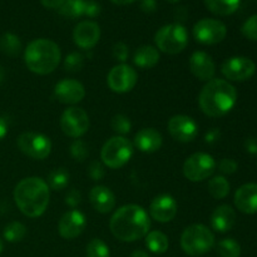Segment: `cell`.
Returning <instances> with one entry per match:
<instances>
[{
	"label": "cell",
	"instance_id": "26",
	"mask_svg": "<svg viewBox=\"0 0 257 257\" xmlns=\"http://www.w3.org/2000/svg\"><path fill=\"white\" fill-rule=\"evenodd\" d=\"M146 246L153 253H165L168 250V237L161 231H151L146 235Z\"/></svg>",
	"mask_w": 257,
	"mask_h": 257
},
{
	"label": "cell",
	"instance_id": "7",
	"mask_svg": "<svg viewBox=\"0 0 257 257\" xmlns=\"http://www.w3.org/2000/svg\"><path fill=\"white\" fill-rule=\"evenodd\" d=\"M133 156V145L123 136H115L104 143L100 151V160L104 166L112 170L123 167Z\"/></svg>",
	"mask_w": 257,
	"mask_h": 257
},
{
	"label": "cell",
	"instance_id": "1",
	"mask_svg": "<svg viewBox=\"0 0 257 257\" xmlns=\"http://www.w3.org/2000/svg\"><path fill=\"white\" fill-rule=\"evenodd\" d=\"M151 220L147 211L138 205H124L118 208L109 221L112 235L123 242H133L150 232Z\"/></svg>",
	"mask_w": 257,
	"mask_h": 257
},
{
	"label": "cell",
	"instance_id": "23",
	"mask_svg": "<svg viewBox=\"0 0 257 257\" xmlns=\"http://www.w3.org/2000/svg\"><path fill=\"white\" fill-rule=\"evenodd\" d=\"M89 201L99 213L110 212L115 206L114 193L105 186H94L89 192Z\"/></svg>",
	"mask_w": 257,
	"mask_h": 257
},
{
	"label": "cell",
	"instance_id": "6",
	"mask_svg": "<svg viewBox=\"0 0 257 257\" xmlns=\"http://www.w3.org/2000/svg\"><path fill=\"white\" fill-rule=\"evenodd\" d=\"M155 43L158 49L166 54H178L187 47L188 33L183 25L172 23L157 30L155 35Z\"/></svg>",
	"mask_w": 257,
	"mask_h": 257
},
{
	"label": "cell",
	"instance_id": "29",
	"mask_svg": "<svg viewBox=\"0 0 257 257\" xmlns=\"http://www.w3.org/2000/svg\"><path fill=\"white\" fill-rule=\"evenodd\" d=\"M69 178L70 175L65 168H54V170H52L48 173L47 183L49 186V188H52V190L62 191L68 186Z\"/></svg>",
	"mask_w": 257,
	"mask_h": 257
},
{
	"label": "cell",
	"instance_id": "18",
	"mask_svg": "<svg viewBox=\"0 0 257 257\" xmlns=\"http://www.w3.org/2000/svg\"><path fill=\"white\" fill-rule=\"evenodd\" d=\"M100 38V28L97 23L85 20L79 23L73 32V40L75 45L82 49H92L98 44Z\"/></svg>",
	"mask_w": 257,
	"mask_h": 257
},
{
	"label": "cell",
	"instance_id": "34",
	"mask_svg": "<svg viewBox=\"0 0 257 257\" xmlns=\"http://www.w3.org/2000/svg\"><path fill=\"white\" fill-rule=\"evenodd\" d=\"M110 127L114 132L118 135H128L132 130V123H131L130 118L125 117L124 114H115L110 120Z\"/></svg>",
	"mask_w": 257,
	"mask_h": 257
},
{
	"label": "cell",
	"instance_id": "37",
	"mask_svg": "<svg viewBox=\"0 0 257 257\" xmlns=\"http://www.w3.org/2000/svg\"><path fill=\"white\" fill-rule=\"evenodd\" d=\"M241 33L248 40L257 42V14L250 17L243 23L242 28H241Z\"/></svg>",
	"mask_w": 257,
	"mask_h": 257
},
{
	"label": "cell",
	"instance_id": "10",
	"mask_svg": "<svg viewBox=\"0 0 257 257\" xmlns=\"http://www.w3.org/2000/svg\"><path fill=\"white\" fill-rule=\"evenodd\" d=\"M227 35V28L221 20L205 18L193 27V37L202 45H215L222 42Z\"/></svg>",
	"mask_w": 257,
	"mask_h": 257
},
{
	"label": "cell",
	"instance_id": "28",
	"mask_svg": "<svg viewBox=\"0 0 257 257\" xmlns=\"http://www.w3.org/2000/svg\"><path fill=\"white\" fill-rule=\"evenodd\" d=\"M0 50L9 57H18L22 52V42L13 33H5L0 37Z\"/></svg>",
	"mask_w": 257,
	"mask_h": 257
},
{
	"label": "cell",
	"instance_id": "27",
	"mask_svg": "<svg viewBox=\"0 0 257 257\" xmlns=\"http://www.w3.org/2000/svg\"><path fill=\"white\" fill-rule=\"evenodd\" d=\"M208 192L216 200H223L230 193V182L223 176H215L208 181Z\"/></svg>",
	"mask_w": 257,
	"mask_h": 257
},
{
	"label": "cell",
	"instance_id": "9",
	"mask_svg": "<svg viewBox=\"0 0 257 257\" xmlns=\"http://www.w3.org/2000/svg\"><path fill=\"white\" fill-rule=\"evenodd\" d=\"M19 150L33 160H45L52 152V142L47 136L37 132H24L18 137Z\"/></svg>",
	"mask_w": 257,
	"mask_h": 257
},
{
	"label": "cell",
	"instance_id": "22",
	"mask_svg": "<svg viewBox=\"0 0 257 257\" xmlns=\"http://www.w3.org/2000/svg\"><path fill=\"white\" fill-rule=\"evenodd\" d=\"M236 223V212L230 205H220L211 215V227L220 233L232 230Z\"/></svg>",
	"mask_w": 257,
	"mask_h": 257
},
{
	"label": "cell",
	"instance_id": "11",
	"mask_svg": "<svg viewBox=\"0 0 257 257\" xmlns=\"http://www.w3.org/2000/svg\"><path fill=\"white\" fill-rule=\"evenodd\" d=\"M60 130L70 138H80L89 130V117L82 108L70 107L60 117Z\"/></svg>",
	"mask_w": 257,
	"mask_h": 257
},
{
	"label": "cell",
	"instance_id": "4",
	"mask_svg": "<svg viewBox=\"0 0 257 257\" xmlns=\"http://www.w3.org/2000/svg\"><path fill=\"white\" fill-rule=\"evenodd\" d=\"M62 60V53L57 43L50 39H35L28 44L24 52L25 65L30 72L47 75L54 72Z\"/></svg>",
	"mask_w": 257,
	"mask_h": 257
},
{
	"label": "cell",
	"instance_id": "21",
	"mask_svg": "<svg viewBox=\"0 0 257 257\" xmlns=\"http://www.w3.org/2000/svg\"><path fill=\"white\" fill-rule=\"evenodd\" d=\"M162 143V135L155 128H143L135 136V146L143 153L157 152Z\"/></svg>",
	"mask_w": 257,
	"mask_h": 257
},
{
	"label": "cell",
	"instance_id": "24",
	"mask_svg": "<svg viewBox=\"0 0 257 257\" xmlns=\"http://www.w3.org/2000/svg\"><path fill=\"white\" fill-rule=\"evenodd\" d=\"M133 62L142 69H150V68L156 67L160 62V52L157 48L152 45H142L136 49Z\"/></svg>",
	"mask_w": 257,
	"mask_h": 257
},
{
	"label": "cell",
	"instance_id": "12",
	"mask_svg": "<svg viewBox=\"0 0 257 257\" xmlns=\"http://www.w3.org/2000/svg\"><path fill=\"white\" fill-rule=\"evenodd\" d=\"M137 80L138 74L136 69L124 63L113 67L107 75L108 87L112 92L118 94L131 92L137 84Z\"/></svg>",
	"mask_w": 257,
	"mask_h": 257
},
{
	"label": "cell",
	"instance_id": "33",
	"mask_svg": "<svg viewBox=\"0 0 257 257\" xmlns=\"http://www.w3.org/2000/svg\"><path fill=\"white\" fill-rule=\"evenodd\" d=\"M109 247L104 241L93 238L87 245V257H109Z\"/></svg>",
	"mask_w": 257,
	"mask_h": 257
},
{
	"label": "cell",
	"instance_id": "30",
	"mask_svg": "<svg viewBox=\"0 0 257 257\" xmlns=\"http://www.w3.org/2000/svg\"><path fill=\"white\" fill-rule=\"evenodd\" d=\"M85 3L87 0H64L62 7L59 8L60 14L68 18H79L84 15Z\"/></svg>",
	"mask_w": 257,
	"mask_h": 257
},
{
	"label": "cell",
	"instance_id": "45",
	"mask_svg": "<svg viewBox=\"0 0 257 257\" xmlns=\"http://www.w3.org/2000/svg\"><path fill=\"white\" fill-rule=\"evenodd\" d=\"M245 148L250 155H257V138L250 137L245 141Z\"/></svg>",
	"mask_w": 257,
	"mask_h": 257
},
{
	"label": "cell",
	"instance_id": "32",
	"mask_svg": "<svg viewBox=\"0 0 257 257\" xmlns=\"http://www.w3.org/2000/svg\"><path fill=\"white\" fill-rule=\"evenodd\" d=\"M27 236V227L22 222H10L4 228V238L8 242H19Z\"/></svg>",
	"mask_w": 257,
	"mask_h": 257
},
{
	"label": "cell",
	"instance_id": "41",
	"mask_svg": "<svg viewBox=\"0 0 257 257\" xmlns=\"http://www.w3.org/2000/svg\"><path fill=\"white\" fill-rule=\"evenodd\" d=\"M80 202H82V193H80V191H78L77 188H72L67 193V196H65V203L74 208L78 205H80Z\"/></svg>",
	"mask_w": 257,
	"mask_h": 257
},
{
	"label": "cell",
	"instance_id": "46",
	"mask_svg": "<svg viewBox=\"0 0 257 257\" xmlns=\"http://www.w3.org/2000/svg\"><path fill=\"white\" fill-rule=\"evenodd\" d=\"M43 7L48 8V9H59L64 0H40Z\"/></svg>",
	"mask_w": 257,
	"mask_h": 257
},
{
	"label": "cell",
	"instance_id": "19",
	"mask_svg": "<svg viewBox=\"0 0 257 257\" xmlns=\"http://www.w3.org/2000/svg\"><path fill=\"white\" fill-rule=\"evenodd\" d=\"M190 70L197 79L208 80L213 79L216 73V64L212 57L206 52H195L190 58Z\"/></svg>",
	"mask_w": 257,
	"mask_h": 257
},
{
	"label": "cell",
	"instance_id": "15",
	"mask_svg": "<svg viewBox=\"0 0 257 257\" xmlns=\"http://www.w3.org/2000/svg\"><path fill=\"white\" fill-rule=\"evenodd\" d=\"M177 201L167 193L155 197L150 205L151 217L161 223H167L172 221L177 215Z\"/></svg>",
	"mask_w": 257,
	"mask_h": 257
},
{
	"label": "cell",
	"instance_id": "36",
	"mask_svg": "<svg viewBox=\"0 0 257 257\" xmlns=\"http://www.w3.org/2000/svg\"><path fill=\"white\" fill-rule=\"evenodd\" d=\"M70 155H72V157L74 158L75 161L83 162L84 160H87L88 155H89V151H88L87 145H85L82 140L77 138V140L70 145Z\"/></svg>",
	"mask_w": 257,
	"mask_h": 257
},
{
	"label": "cell",
	"instance_id": "35",
	"mask_svg": "<svg viewBox=\"0 0 257 257\" xmlns=\"http://www.w3.org/2000/svg\"><path fill=\"white\" fill-rule=\"evenodd\" d=\"M84 65V57L80 53L73 52L68 54L64 59V69L70 73H77L82 70Z\"/></svg>",
	"mask_w": 257,
	"mask_h": 257
},
{
	"label": "cell",
	"instance_id": "20",
	"mask_svg": "<svg viewBox=\"0 0 257 257\" xmlns=\"http://www.w3.org/2000/svg\"><path fill=\"white\" fill-rule=\"evenodd\" d=\"M235 206L246 215L257 213V183H245L235 193Z\"/></svg>",
	"mask_w": 257,
	"mask_h": 257
},
{
	"label": "cell",
	"instance_id": "50",
	"mask_svg": "<svg viewBox=\"0 0 257 257\" xmlns=\"http://www.w3.org/2000/svg\"><path fill=\"white\" fill-rule=\"evenodd\" d=\"M4 74H5V73H4V68L0 67V83H2L3 79H4Z\"/></svg>",
	"mask_w": 257,
	"mask_h": 257
},
{
	"label": "cell",
	"instance_id": "48",
	"mask_svg": "<svg viewBox=\"0 0 257 257\" xmlns=\"http://www.w3.org/2000/svg\"><path fill=\"white\" fill-rule=\"evenodd\" d=\"M131 257H151V256L148 255L147 252H145V251L136 250L135 252H132V255H131Z\"/></svg>",
	"mask_w": 257,
	"mask_h": 257
},
{
	"label": "cell",
	"instance_id": "42",
	"mask_svg": "<svg viewBox=\"0 0 257 257\" xmlns=\"http://www.w3.org/2000/svg\"><path fill=\"white\" fill-rule=\"evenodd\" d=\"M100 14V5L95 0H87L85 3L84 15L89 18H95Z\"/></svg>",
	"mask_w": 257,
	"mask_h": 257
},
{
	"label": "cell",
	"instance_id": "25",
	"mask_svg": "<svg viewBox=\"0 0 257 257\" xmlns=\"http://www.w3.org/2000/svg\"><path fill=\"white\" fill-rule=\"evenodd\" d=\"M241 0H205V5L212 14L227 17L237 12Z\"/></svg>",
	"mask_w": 257,
	"mask_h": 257
},
{
	"label": "cell",
	"instance_id": "44",
	"mask_svg": "<svg viewBox=\"0 0 257 257\" xmlns=\"http://www.w3.org/2000/svg\"><path fill=\"white\" fill-rule=\"evenodd\" d=\"M157 8V2L156 0H141V9L145 13H153Z\"/></svg>",
	"mask_w": 257,
	"mask_h": 257
},
{
	"label": "cell",
	"instance_id": "8",
	"mask_svg": "<svg viewBox=\"0 0 257 257\" xmlns=\"http://www.w3.org/2000/svg\"><path fill=\"white\" fill-rule=\"evenodd\" d=\"M216 166L215 158L208 153H193L183 163V175L191 182H202L213 175Z\"/></svg>",
	"mask_w": 257,
	"mask_h": 257
},
{
	"label": "cell",
	"instance_id": "38",
	"mask_svg": "<svg viewBox=\"0 0 257 257\" xmlns=\"http://www.w3.org/2000/svg\"><path fill=\"white\" fill-rule=\"evenodd\" d=\"M88 175L92 178L93 181H100L103 177H104V166L103 163L98 162V161H93V162L89 163L88 166Z\"/></svg>",
	"mask_w": 257,
	"mask_h": 257
},
{
	"label": "cell",
	"instance_id": "52",
	"mask_svg": "<svg viewBox=\"0 0 257 257\" xmlns=\"http://www.w3.org/2000/svg\"><path fill=\"white\" fill-rule=\"evenodd\" d=\"M2 251H3V242L2 240H0V253H2Z\"/></svg>",
	"mask_w": 257,
	"mask_h": 257
},
{
	"label": "cell",
	"instance_id": "39",
	"mask_svg": "<svg viewBox=\"0 0 257 257\" xmlns=\"http://www.w3.org/2000/svg\"><path fill=\"white\" fill-rule=\"evenodd\" d=\"M238 165L236 161L231 160V158H223L218 163V171L223 175H232L237 171Z\"/></svg>",
	"mask_w": 257,
	"mask_h": 257
},
{
	"label": "cell",
	"instance_id": "2",
	"mask_svg": "<svg viewBox=\"0 0 257 257\" xmlns=\"http://www.w3.org/2000/svg\"><path fill=\"white\" fill-rule=\"evenodd\" d=\"M237 102V90L228 80L211 79L203 85L198 95V105L207 117H223L233 109Z\"/></svg>",
	"mask_w": 257,
	"mask_h": 257
},
{
	"label": "cell",
	"instance_id": "16",
	"mask_svg": "<svg viewBox=\"0 0 257 257\" xmlns=\"http://www.w3.org/2000/svg\"><path fill=\"white\" fill-rule=\"evenodd\" d=\"M87 226L85 216L78 210H70L60 217L58 223L59 235L65 240H73L82 235Z\"/></svg>",
	"mask_w": 257,
	"mask_h": 257
},
{
	"label": "cell",
	"instance_id": "47",
	"mask_svg": "<svg viewBox=\"0 0 257 257\" xmlns=\"http://www.w3.org/2000/svg\"><path fill=\"white\" fill-rule=\"evenodd\" d=\"M7 133H8L7 122H5V119H3V118L0 117V141L7 136Z\"/></svg>",
	"mask_w": 257,
	"mask_h": 257
},
{
	"label": "cell",
	"instance_id": "49",
	"mask_svg": "<svg viewBox=\"0 0 257 257\" xmlns=\"http://www.w3.org/2000/svg\"><path fill=\"white\" fill-rule=\"evenodd\" d=\"M112 3H114V4L117 5H128V4H132V3H135L136 0H110Z\"/></svg>",
	"mask_w": 257,
	"mask_h": 257
},
{
	"label": "cell",
	"instance_id": "51",
	"mask_svg": "<svg viewBox=\"0 0 257 257\" xmlns=\"http://www.w3.org/2000/svg\"><path fill=\"white\" fill-rule=\"evenodd\" d=\"M166 2L171 3V4H176V3H178V2H180V0H166Z\"/></svg>",
	"mask_w": 257,
	"mask_h": 257
},
{
	"label": "cell",
	"instance_id": "5",
	"mask_svg": "<svg viewBox=\"0 0 257 257\" xmlns=\"http://www.w3.org/2000/svg\"><path fill=\"white\" fill-rule=\"evenodd\" d=\"M215 246V235L205 225L196 223L185 228L181 235V247L187 255H205Z\"/></svg>",
	"mask_w": 257,
	"mask_h": 257
},
{
	"label": "cell",
	"instance_id": "43",
	"mask_svg": "<svg viewBox=\"0 0 257 257\" xmlns=\"http://www.w3.org/2000/svg\"><path fill=\"white\" fill-rule=\"evenodd\" d=\"M221 138V132L218 128H212V130L208 131L205 135V142L208 145H213V143L218 142Z\"/></svg>",
	"mask_w": 257,
	"mask_h": 257
},
{
	"label": "cell",
	"instance_id": "31",
	"mask_svg": "<svg viewBox=\"0 0 257 257\" xmlns=\"http://www.w3.org/2000/svg\"><path fill=\"white\" fill-rule=\"evenodd\" d=\"M220 257H240L241 246L235 238H223L216 245Z\"/></svg>",
	"mask_w": 257,
	"mask_h": 257
},
{
	"label": "cell",
	"instance_id": "17",
	"mask_svg": "<svg viewBox=\"0 0 257 257\" xmlns=\"http://www.w3.org/2000/svg\"><path fill=\"white\" fill-rule=\"evenodd\" d=\"M54 97L63 104H77L85 97V88L75 79H63L55 84Z\"/></svg>",
	"mask_w": 257,
	"mask_h": 257
},
{
	"label": "cell",
	"instance_id": "14",
	"mask_svg": "<svg viewBox=\"0 0 257 257\" xmlns=\"http://www.w3.org/2000/svg\"><path fill=\"white\" fill-rule=\"evenodd\" d=\"M167 127L172 138L182 143L192 142L198 135V124L196 120L185 114L173 115L168 120Z\"/></svg>",
	"mask_w": 257,
	"mask_h": 257
},
{
	"label": "cell",
	"instance_id": "40",
	"mask_svg": "<svg viewBox=\"0 0 257 257\" xmlns=\"http://www.w3.org/2000/svg\"><path fill=\"white\" fill-rule=\"evenodd\" d=\"M128 55H130V50H128L127 45L123 42L115 43L114 47H113V57L119 60V62L124 63L127 60Z\"/></svg>",
	"mask_w": 257,
	"mask_h": 257
},
{
	"label": "cell",
	"instance_id": "3",
	"mask_svg": "<svg viewBox=\"0 0 257 257\" xmlns=\"http://www.w3.org/2000/svg\"><path fill=\"white\" fill-rule=\"evenodd\" d=\"M50 190L48 183L40 177L23 178L14 190V200L18 208L27 217L42 216L49 205Z\"/></svg>",
	"mask_w": 257,
	"mask_h": 257
},
{
	"label": "cell",
	"instance_id": "13",
	"mask_svg": "<svg viewBox=\"0 0 257 257\" xmlns=\"http://www.w3.org/2000/svg\"><path fill=\"white\" fill-rule=\"evenodd\" d=\"M223 77L232 82H245L256 73V64L247 57H231L221 65Z\"/></svg>",
	"mask_w": 257,
	"mask_h": 257
}]
</instances>
